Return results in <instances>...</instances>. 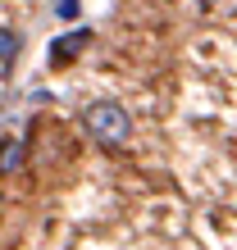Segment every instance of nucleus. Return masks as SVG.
I'll list each match as a JSON object with an SVG mask.
<instances>
[{"label": "nucleus", "mask_w": 237, "mask_h": 250, "mask_svg": "<svg viewBox=\"0 0 237 250\" xmlns=\"http://www.w3.org/2000/svg\"><path fill=\"white\" fill-rule=\"evenodd\" d=\"M82 123H87V132H92L100 146H123V141L132 137V119H128V109H123V105H114V100H96V105H87Z\"/></svg>", "instance_id": "nucleus-1"}, {"label": "nucleus", "mask_w": 237, "mask_h": 250, "mask_svg": "<svg viewBox=\"0 0 237 250\" xmlns=\"http://www.w3.org/2000/svg\"><path fill=\"white\" fill-rule=\"evenodd\" d=\"M87 41H92V32H82V27H78V32H69L64 41H55V46H50V60H55V64L73 60V55H78V50L87 46Z\"/></svg>", "instance_id": "nucleus-2"}, {"label": "nucleus", "mask_w": 237, "mask_h": 250, "mask_svg": "<svg viewBox=\"0 0 237 250\" xmlns=\"http://www.w3.org/2000/svg\"><path fill=\"white\" fill-rule=\"evenodd\" d=\"M14 55H19V32H9V27H0V60H14Z\"/></svg>", "instance_id": "nucleus-3"}, {"label": "nucleus", "mask_w": 237, "mask_h": 250, "mask_svg": "<svg viewBox=\"0 0 237 250\" xmlns=\"http://www.w3.org/2000/svg\"><path fill=\"white\" fill-rule=\"evenodd\" d=\"M19 159H23V141H9L5 150H0V168H5V173L19 168Z\"/></svg>", "instance_id": "nucleus-4"}, {"label": "nucleus", "mask_w": 237, "mask_h": 250, "mask_svg": "<svg viewBox=\"0 0 237 250\" xmlns=\"http://www.w3.org/2000/svg\"><path fill=\"white\" fill-rule=\"evenodd\" d=\"M59 14H64V19H73V14H78V0H59V5H55Z\"/></svg>", "instance_id": "nucleus-5"}]
</instances>
